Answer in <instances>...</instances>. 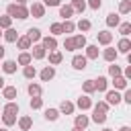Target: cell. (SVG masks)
I'll use <instances>...</instances> for the list:
<instances>
[{"instance_id":"1","label":"cell","mask_w":131,"mask_h":131,"mask_svg":"<svg viewBox=\"0 0 131 131\" xmlns=\"http://www.w3.org/2000/svg\"><path fill=\"white\" fill-rule=\"evenodd\" d=\"M6 14L10 16V18H18V20H25V18H29V8L27 6H20V4H8L6 6Z\"/></svg>"},{"instance_id":"2","label":"cell","mask_w":131,"mask_h":131,"mask_svg":"<svg viewBox=\"0 0 131 131\" xmlns=\"http://www.w3.org/2000/svg\"><path fill=\"white\" fill-rule=\"evenodd\" d=\"M29 16H33V18H43V16H45V6H43L41 2H33V4L29 6Z\"/></svg>"},{"instance_id":"3","label":"cell","mask_w":131,"mask_h":131,"mask_svg":"<svg viewBox=\"0 0 131 131\" xmlns=\"http://www.w3.org/2000/svg\"><path fill=\"white\" fill-rule=\"evenodd\" d=\"M41 45H43V49H45V51H55V49H57V39H55V37H51V35L41 37Z\"/></svg>"},{"instance_id":"4","label":"cell","mask_w":131,"mask_h":131,"mask_svg":"<svg viewBox=\"0 0 131 131\" xmlns=\"http://www.w3.org/2000/svg\"><path fill=\"white\" fill-rule=\"evenodd\" d=\"M86 66H88V59L84 55H74L72 57V68L74 70H86Z\"/></svg>"},{"instance_id":"5","label":"cell","mask_w":131,"mask_h":131,"mask_svg":"<svg viewBox=\"0 0 131 131\" xmlns=\"http://www.w3.org/2000/svg\"><path fill=\"white\" fill-rule=\"evenodd\" d=\"M129 51H131V41H129L127 37H123V39L117 43V53H125V55H129Z\"/></svg>"},{"instance_id":"6","label":"cell","mask_w":131,"mask_h":131,"mask_svg":"<svg viewBox=\"0 0 131 131\" xmlns=\"http://www.w3.org/2000/svg\"><path fill=\"white\" fill-rule=\"evenodd\" d=\"M39 76H41V82H49V80H53V76H55V68H53V66H45Z\"/></svg>"},{"instance_id":"7","label":"cell","mask_w":131,"mask_h":131,"mask_svg":"<svg viewBox=\"0 0 131 131\" xmlns=\"http://www.w3.org/2000/svg\"><path fill=\"white\" fill-rule=\"evenodd\" d=\"M106 102H108V106H117V104L121 102L119 90H108V92H106Z\"/></svg>"},{"instance_id":"8","label":"cell","mask_w":131,"mask_h":131,"mask_svg":"<svg viewBox=\"0 0 131 131\" xmlns=\"http://www.w3.org/2000/svg\"><path fill=\"white\" fill-rule=\"evenodd\" d=\"M76 106H78L80 111H88V108H92V98H90L88 94H84V96H80V98H78Z\"/></svg>"},{"instance_id":"9","label":"cell","mask_w":131,"mask_h":131,"mask_svg":"<svg viewBox=\"0 0 131 131\" xmlns=\"http://www.w3.org/2000/svg\"><path fill=\"white\" fill-rule=\"evenodd\" d=\"M96 39H98L100 45H106V47H108V43L113 41V33H108V31H98V33H96Z\"/></svg>"},{"instance_id":"10","label":"cell","mask_w":131,"mask_h":131,"mask_svg":"<svg viewBox=\"0 0 131 131\" xmlns=\"http://www.w3.org/2000/svg\"><path fill=\"white\" fill-rule=\"evenodd\" d=\"M2 37H4V41L6 43H16V39H18V33H16V29H6L4 33H2Z\"/></svg>"},{"instance_id":"11","label":"cell","mask_w":131,"mask_h":131,"mask_svg":"<svg viewBox=\"0 0 131 131\" xmlns=\"http://www.w3.org/2000/svg\"><path fill=\"white\" fill-rule=\"evenodd\" d=\"M41 37H43V35H41V31H39L37 27H31V29L27 31V39H29L31 43H37V41H41Z\"/></svg>"},{"instance_id":"12","label":"cell","mask_w":131,"mask_h":131,"mask_svg":"<svg viewBox=\"0 0 131 131\" xmlns=\"http://www.w3.org/2000/svg\"><path fill=\"white\" fill-rule=\"evenodd\" d=\"M117 49L115 47H106L104 51H102V57H104V61H108V63H115V59H117Z\"/></svg>"},{"instance_id":"13","label":"cell","mask_w":131,"mask_h":131,"mask_svg":"<svg viewBox=\"0 0 131 131\" xmlns=\"http://www.w3.org/2000/svg\"><path fill=\"white\" fill-rule=\"evenodd\" d=\"M106 88H108V80H106L104 76H98V78L94 80V90H98V92H106Z\"/></svg>"},{"instance_id":"14","label":"cell","mask_w":131,"mask_h":131,"mask_svg":"<svg viewBox=\"0 0 131 131\" xmlns=\"http://www.w3.org/2000/svg\"><path fill=\"white\" fill-rule=\"evenodd\" d=\"M16 94H18V92H16V86H4V88H2V96H4L8 102H10V100H14V98H16Z\"/></svg>"},{"instance_id":"15","label":"cell","mask_w":131,"mask_h":131,"mask_svg":"<svg viewBox=\"0 0 131 131\" xmlns=\"http://www.w3.org/2000/svg\"><path fill=\"white\" fill-rule=\"evenodd\" d=\"M31 127H33V119H31L29 115H23V117L18 119V129H20V131H29Z\"/></svg>"},{"instance_id":"16","label":"cell","mask_w":131,"mask_h":131,"mask_svg":"<svg viewBox=\"0 0 131 131\" xmlns=\"http://www.w3.org/2000/svg\"><path fill=\"white\" fill-rule=\"evenodd\" d=\"M72 14H74V10H72L70 4H59V16H61L63 20H70Z\"/></svg>"},{"instance_id":"17","label":"cell","mask_w":131,"mask_h":131,"mask_svg":"<svg viewBox=\"0 0 131 131\" xmlns=\"http://www.w3.org/2000/svg\"><path fill=\"white\" fill-rule=\"evenodd\" d=\"M27 92L31 94V98H35V96H41L43 88H41V84H37V82H31V84L27 86Z\"/></svg>"},{"instance_id":"18","label":"cell","mask_w":131,"mask_h":131,"mask_svg":"<svg viewBox=\"0 0 131 131\" xmlns=\"http://www.w3.org/2000/svg\"><path fill=\"white\" fill-rule=\"evenodd\" d=\"M2 113H4V115H18V104H16L14 100H10V102H6V104L2 106Z\"/></svg>"},{"instance_id":"19","label":"cell","mask_w":131,"mask_h":131,"mask_svg":"<svg viewBox=\"0 0 131 131\" xmlns=\"http://www.w3.org/2000/svg\"><path fill=\"white\" fill-rule=\"evenodd\" d=\"M88 123H90V119L86 115H76V119H74V127H78V129H86Z\"/></svg>"},{"instance_id":"20","label":"cell","mask_w":131,"mask_h":131,"mask_svg":"<svg viewBox=\"0 0 131 131\" xmlns=\"http://www.w3.org/2000/svg\"><path fill=\"white\" fill-rule=\"evenodd\" d=\"M45 55H47V51L43 49V45H41V43H39V45H33V53H31V57H33V59H43Z\"/></svg>"},{"instance_id":"21","label":"cell","mask_w":131,"mask_h":131,"mask_svg":"<svg viewBox=\"0 0 131 131\" xmlns=\"http://www.w3.org/2000/svg\"><path fill=\"white\" fill-rule=\"evenodd\" d=\"M86 59H98V45H86Z\"/></svg>"},{"instance_id":"22","label":"cell","mask_w":131,"mask_h":131,"mask_svg":"<svg viewBox=\"0 0 131 131\" xmlns=\"http://www.w3.org/2000/svg\"><path fill=\"white\" fill-rule=\"evenodd\" d=\"M113 86H115V90H125L129 86V80H125L123 76H117V78H113Z\"/></svg>"},{"instance_id":"23","label":"cell","mask_w":131,"mask_h":131,"mask_svg":"<svg viewBox=\"0 0 131 131\" xmlns=\"http://www.w3.org/2000/svg\"><path fill=\"white\" fill-rule=\"evenodd\" d=\"M74 108H76V104H74V102L63 100V102L59 104V108H57V111H59V113H63V115H72V113H74Z\"/></svg>"},{"instance_id":"24","label":"cell","mask_w":131,"mask_h":131,"mask_svg":"<svg viewBox=\"0 0 131 131\" xmlns=\"http://www.w3.org/2000/svg\"><path fill=\"white\" fill-rule=\"evenodd\" d=\"M2 72H4V74H14V72H16V61H14V59H6V61L2 63Z\"/></svg>"},{"instance_id":"25","label":"cell","mask_w":131,"mask_h":131,"mask_svg":"<svg viewBox=\"0 0 131 131\" xmlns=\"http://www.w3.org/2000/svg\"><path fill=\"white\" fill-rule=\"evenodd\" d=\"M72 10L74 12H78V14H82L84 10H86V0H72Z\"/></svg>"},{"instance_id":"26","label":"cell","mask_w":131,"mask_h":131,"mask_svg":"<svg viewBox=\"0 0 131 131\" xmlns=\"http://www.w3.org/2000/svg\"><path fill=\"white\" fill-rule=\"evenodd\" d=\"M106 25H108V27H119V25H121V16L115 14V12L106 14Z\"/></svg>"},{"instance_id":"27","label":"cell","mask_w":131,"mask_h":131,"mask_svg":"<svg viewBox=\"0 0 131 131\" xmlns=\"http://www.w3.org/2000/svg\"><path fill=\"white\" fill-rule=\"evenodd\" d=\"M16 63H18V66H29V63H33V57H31V53H27V51H23V53L18 55V59H16Z\"/></svg>"},{"instance_id":"28","label":"cell","mask_w":131,"mask_h":131,"mask_svg":"<svg viewBox=\"0 0 131 131\" xmlns=\"http://www.w3.org/2000/svg\"><path fill=\"white\" fill-rule=\"evenodd\" d=\"M92 121L98 123V125H104V123H106V113H100V111L94 108V113H92Z\"/></svg>"},{"instance_id":"29","label":"cell","mask_w":131,"mask_h":131,"mask_svg":"<svg viewBox=\"0 0 131 131\" xmlns=\"http://www.w3.org/2000/svg\"><path fill=\"white\" fill-rule=\"evenodd\" d=\"M72 39H74V47H76V49H84V47H86V37H84L82 33L76 35V37H72Z\"/></svg>"},{"instance_id":"30","label":"cell","mask_w":131,"mask_h":131,"mask_svg":"<svg viewBox=\"0 0 131 131\" xmlns=\"http://www.w3.org/2000/svg\"><path fill=\"white\" fill-rule=\"evenodd\" d=\"M61 59H63V55H61L57 49H55V51H49V63H51V66H57Z\"/></svg>"},{"instance_id":"31","label":"cell","mask_w":131,"mask_h":131,"mask_svg":"<svg viewBox=\"0 0 131 131\" xmlns=\"http://www.w3.org/2000/svg\"><path fill=\"white\" fill-rule=\"evenodd\" d=\"M23 76L27 78V80H33L35 76H37V70H35V66H25V70H23Z\"/></svg>"},{"instance_id":"32","label":"cell","mask_w":131,"mask_h":131,"mask_svg":"<svg viewBox=\"0 0 131 131\" xmlns=\"http://www.w3.org/2000/svg\"><path fill=\"white\" fill-rule=\"evenodd\" d=\"M90 27H92V23H90L88 18H80V20H78V25H76V29H80L82 33L90 31Z\"/></svg>"},{"instance_id":"33","label":"cell","mask_w":131,"mask_h":131,"mask_svg":"<svg viewBox=\"0 0 131 131\" xmlns=\"http://www.w3.org/2000/svg\"><path fill=\"white\" fill-rule=\"evenodd\" d=\"M16 47H18V49H23V51H25V49H31V41L27 39V35L16 39Z\"/></svg>"},{"instance_id":"34","label":"cell","mask_w":131,"mask_h":131,"mask_svg":"<svg viewBox=\"0 0 131 131\" xmlns=\"http://www.w3.org/2000/svg\"><path fill=\"white\" fill-rule=\"evenodd\" d=\"M119 12H121V14H129V12H131V0H121Z\"/></svg>"},{"instance_id":"35","label":"cell","mask_w":131,"mask_h":131,"mask_svg":"<svg viewBox=\"0 0 131 131\" xmlns=\"http://www.w3.org/2000/svg\"><path fill=\"white\" fill-rule=\"evenodd\" d=\"M121 74H123L121 66H117V63H111V66H108V76H111V78H117V76H121Z\"/></svg>"},{"instance_id":"36","label":"cell","mask_w":131,"mask_h":131,"mask_svg":"<svg viewBox=\"0 0 131 131\" xmlns=\"http://www.w3.org/2000/svg\"><path fill=\"white\" fill-rule=\"evenodd\" d=\"M10 27H12V18H10L8 14H2V16H0V29L6 31V29H10Z\"/></svg>"},{"instance_id":"37","label":"cell","mask_w":131,"mask_h":131,"mask_svg":"<svg viewBox=\"0 0 131 131\" xmlns=\"http://www.w3.org/2000/svg\"><path fill=\"white\" fill-rule=\"evenodd\" d=\"M74 29H76V23H72V20L61 23V33H74Z\"/></svg>"},{"instance_id":"38","label":"cell","mask_w":131,"mask_h":131,"mask_svg":"<svg viewBox=\"0 0 131 131\" xmlns=\"http://www.w3.org/2000/svg\"><path fill=\"white\" fill-rule=\"evenodd\" d=\"M82 90H84L86 94H92V92H96V90H94V80H84V84H82Z\"/></svg>"},{"instance_id":"39","label":"cell","mask_w":131,"mask_h":131,"mask_svg":"<svg viewBox=\"0 0 131 131\" xmlns=\"http://www.w3.org/2000/svg\"><path fill=\"white\" fill-rule=\"evenodd\" d=\"M57 117H59V111L57 108H47L45 111V119L47 121H57Z\"/></svg>"},{"instance_id":"40","label":"cell","mask_w":131,"mask_h":131,"mask_svg":"<svg viewBox=\"0 0 131 131\" xmlns=\"http://www.w3.org/2000/svg\"><path fill=\"white\" fill-rule=\"evenodd\" d=\"M2 123L4 127H12L16 123V115H2Z\"/></svg>"},{"instance_id":"41","label":"cell","mask_w":131,"mask_h":131,"mask_svg":"<svg viewBox=\"0 0 131 131\" xmlns=\"http://www.w3.org/2000/svg\"><path fill=\"white\" fill-rule=\"evenodd\" d=\"M119 33H121L123 37H127V35L131 33V23H121V25H119Z\"/></svg>"},{"instance_id":"42","label":"cell","mask_w":131,"mask_h":131,"mask_svg":"<svg viewBox=\"0 0 131 131\" xmlns=\"http://www.w3.org/2000/svg\"><path fill=\"white\" fill-rule=\"evenodd\" d=\"M29 104H31V108H33V111H37V108H41V106H43V98H41V96H35V98H31V102H29Z\"/></svg>"},{"instance_id":"43","label":"cell","mask_w":131,"mask_h":131,"mask_svg":"<svg viewBox=\"0 0 131 131\" xmlns=\"http://www.w3.org/2000/svg\"><path fill=\"white\" fill-rule=\"evenodd\" d=\"M94 108H96V111H100V113H108V108H111V106H108V102H106V100H98V102L94 104Z\"/></svg>"},{"instance_id":"44","label":"cell","mask_w":131,"mask_h":131,"mask_svg":"<svg viewBox=\"0 0 131 131\" xmlns=\"http://www.w3.org/2000/svg\"><path fill=\"white\" fill-rule=\"evenodd\" d=\"M49 31H51V37H55V35H61V23H53V25L49 27Z\"/></svg>"},{"instance_id":"45","label":"cell","mask_w":131,"mask_h":131,"mask_svg":"<svg viewBox=\"0 0 131 131\" xmlns=\"http://www.w3.org/2000/svg\"><path fill=\"white\" fill-rule=\"evenodd\" d=\"M63 49H66V51H76V47H74V39H72V37H66V41H63Z\"/></svg>"},{"instance_id":"46","label":"cell","mask_w":131,"mask_h":131,"mask_svg":"<svg viewBox=\"0 0 131 131\" xmlns=\"http://www.w3.org/2000/svg\"><path fill=\"white\" fill-rule=\"evenodd\" d=\"M86 6H90L92 10H98V8L102 6V0H88V2H86Z\"/></svg>"},{"instance_id":"47","label":"cell","mask_w":131,"mask_h":131,"mask_svg":"<svg viewBox=\"0 0 131 131\" xmlns=\"http://www.w3.org/2000/svg\"><path fill=\"white\" fill-rule=\"evenodd\" d=\"M121 100H125L127 104H131V88H125V94L121 96Z\"/></svg>"},{"instance_id":"48","label":"cell","mask_w":131,"mask_h":131,"mask_svg":"<svg viewBox=\"0 0 131 131\" xmlns=\"http://www.w3.org/2000/svg\"><path fill=\"white\" fill-rule=\"evenodd\" d=\"M41 4H43V6H59L61 0H43Z\"/></svg>"},{"instance_id":"49","label":"cell","mask_w":131,"mask_h":131,"mask_svg":"<svg viewBox=\"0 0 131 131\" xmlns=\"http://www.w3.org/2000/svg\"><path fill=\"white\" fill-rule=\"evenodd\" d=\"M121 76H123L125 80H131V66H127V68L123 70V74H121Z\"/></svg>"},{"instance_id":"50","label":"cell","mask_w":131,"mask_h":131,"mask_svg":"<svg viewBox=\"0 0 131 131\" xmlns=\"http://www.w3.org/2000/svg\"><path fill=\"white\" fill-rule=\"evenodd\" d=\"M27 2H29V0H16L14 4H20V6H27Z\"/></svg>"},{"instance_id":"51","label":"cell","mask_w":131,"mask_h":131,"mask_svg":"<svg viewBox=\"0 0 131 131\" xmlns=\"http://www.w3.org/2000/svg\"><path fill=\"white\" fill-rule=\"evenodd\" d=\"M4 53H6V49H4V45H0V59L4 57Z\"/></svg>"},{"instance_id":"52","label":"cell","mask_w":131,"mask_h":131,"mask_svg":"<svg viewBox=\"0 0 131 131\" xmlns=\"http://www.w3.org/2000/svg\"><path fill=\"white\" fill-rule=\"evenodd\" d=\"M119 131H131V127H127V125H123V127H121Z\"/></svg>"},{"instance_id":"53","label":"cell","mask_w":131,"mask_h":131,"mask_svg":"<svg viewBox=\"0 0 131 131\" xmlns=\"http://www.w3.org/2000/svg\"><path fill=\"white\" fill-rule=\"evenodd\" d=\"M2 88H4V78L0 76V90H2Z\"/></svg>"},{"instance_id":"54","label":"cell","mask_w":131,"mask_h":131,"mask_svg":"<svg viewBox=\"0 0 131 131\" xmlns=\"http://www.w3.org/2000/svg\"><path fill=\"white\" fill-rule=\"evenodd\" d=\"M72 131H84V129H78V127H74V129H72Z\"/></svg>"},{"instance_id":"55","label":"cell","mask_w":131,"mask_h":131,"mask_svg":"<svg viewBox=\"0 0 131 131\" xmlns=\"http://www.w3.org/2000/svg\"><path fill=\"white\" fill-rule=\"evenodd\" d=\"M102 131H113V129H108V127H104V129H102Z\"/></svg>"},{"instance_id":"56","label":"cell","mask_w":131,"mask_h":131,"mask_svg":"<svg viewBox=\"0 0 131 131\" xmlns=\"http://www.w3.org/2000/svg\"><path fill=\"white\" fill-rule=\"evenodd\" d=\"M0 131H8V129H6V127H2V129H0Z\"/></svg>"},{"instance_id":"57","label":"cell","mask_w":131,"mask_h":131,"mask_svg":"<svg viewBox=\"0 0 131 131\" xmlns=\"http://www.w3.org/2000/svg\"><path fill=\"white\" fill-rule=\"evenodd\" d=\"M0 37H2V29H0Z\"/></svg>"},{"instance_id":"58","label":"cell","mask_w":131,"mask_h":131,"mask_svg":"<svg viewBox=\"0 0 131 131\" xmlns=\"http://www.w3.org/2000/svg\"><path fill=\"white\" fill-rule=\"evenodd\" d=\"M0 111H2V106H0Z\"/></svg>"}]
</instances>
